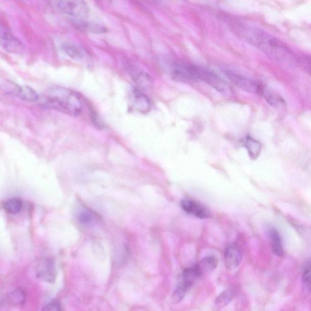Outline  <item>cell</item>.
<instances>
[{
  "label": "cell",
  "mask_w": 311,
  "mask_h": 311,
  "mask_svg": "<svg viewBox=\"0 0 311 311\" xmlns=\"http://www.w3.org/2000/svg\"><path fill=\"white\" fill-rule=\"evenodd\" d=\"M229 24L235 34L271 58L282 63L295 62L294 54L288 45L264 30L235 20H232Z\"/></svg>",
  "instance_id": "cell-1"
},
{
  "label": "cell",
  "mask_w": 311,
  "mask_h": 311,
  "mask_svg": "<svg viewBox=\"0 0 311 311\" xmlns=\"http://www.w3.org/2000/svg\"><path fill=\"white\" fill-rule=\"evenodd\" d=\"M43 107L71 116L80 115L83 105L78 93L64 87H54L41 98Z\"/></svg>",
  "instance_id": "cell-2"
},
{
  "label": "cell",
  "mask_w": 311,
  "mask_h": 311,
  "mask_svg": "<svg viewBox=\"0 0 311 311\" xmlns=\"http://www.w3.org/2000/svg\"><path fill=\"white\" fill-rule=\"evenodd\" d=\"M54 4L60 13L75 19H84L89 13L88 7L82 1H59Z\"/></svg>",
  "instance_id": "cell-3"
},
{
  "label": "cell",
  "mask_w": 311,
  "mask_h": 311,
  "mask_svg": "<svg viewBox=\"0 0 311 311\" xmlns=\"http://www.w3.org/2000/svg\"><path fill=\"white\" fill-rule=\"evenodd\" d=\"M196 80L204 81L222 95H226L229 93L227 83L214 72L196 66Z\"/></svg>",
  "instance_id": "cell-4"
},
{
  "label": "cell",
  "mask_w": 311,
  "mask_h": 311,
  "mask_svg": "<svg viewBox=\"0 0 311 311\" xmlns=\"http://www.w3.org/2000/svg\"><path fill=\"white\" fill-rule=\"evenodd\" d=\"M226 76L232 83L236 85L238 88L242 90L247 93L256 94L261 96L264 86L257 81L250 79V78L243 76L235 72L229 70L224 71Z\"/></svg>",
  "instance_id": "cell-5"
},
{
  "label": "cell",
  "mask_w": 311,
  "mask_h": 311,
  "mask_svg": "<svg viewBox=\"0 0 311 311\" xmlns=\"http://www.w3.org/2000/svg\"><path fill=\"white\" fill-rule=\"evenodd\" d=\"M0 46L14 54H22L25 51V45L20 39L4 28H0Z\"/></svg>",
  "instance_id": "cell-6"
},
{
  "label": "cell",
  "mask_w": 311,
  "mask_h": 311,
  "mask_svg": "<svg viewBox=\"0 0 311 311\" xmlns=\"http://www.w3.org/2000/svg\"><path fill=\"white\" fill-rule=\"evenodd\" d=\"M8 94L17 97V98L26 102H37L39 96L37 92L28 86H20L14 82H12L8 89Z\"/></svg>",
  "instance_id": "cell-7"
},
{
  "label": "cell",
  "mask_w": 311,
  "mask_h": 311,
  "mask_svg": "<svg viewBox=\"0 0 311 311\" xmlns=\"http://www.w3.org/2000/svg\"><path fill=\"white\" fill-rule=\"evenodd\" d=\"M171 74L172 77L177 81H196V66L176 63L172 68Z\"/></svg>",
  "instance_id": "cell-8"
},
{
  "label": "cell",
  "mask_w": 311,
  "mask_h": 311,
  "mask_svg": "<svg viewBox=\"0 0 311 311\" xmlns=\"http://www.w3.org/2000/svg\"><path fill=\"white\" fill-rule=\"evenodd\" d=\"M181 207L187 213L191 214L197 218L205 219L209 218L211 212L206 207L198 202L190 199H184L181 201Z\"/></svg>",
  "instance_id": "cell-9"
},
{
  "label": "cell",
  "mask_w": 311,
  "mask_h": 311,
  "mask_svg": "<svg viewBox=\"0 0 311 311\" xmlns=\"http://www.w3.org/2000/svg\"><path fill=\"white\" fill-rule=\"evenodd\" d=\"M37 277L47 283L55 282L57 272L54 262L50 259H45L39 263L37 269Z\"/></svg>",
  "instance_id": "cell-10"
},
{
  "label": "cell",
  "mask_w": 311,
  "mask_h": 311,
  "mask_svg": "<svg viewBox=\"0 0 311 311\" xmlns=\"http://www.w3.org/2000/svg\"><path fill=\"white\" fill-rule=\"evenodd\" d=\"M225 263L229 270H234L241 264L243 253L239 246L231 244L226 248L225 252Z\"/></svg>",
  "instance_id": "cell-11"
},
{
  "label": "cell",
  "mask_w": 311,
  "mask_h": 311,
  "mask_svg": "<svg viewBox=\"0 0 311 311\" xmlns=\"http://www.w3.org/2000/svg\"><path fill=\"white\" fill-rule=\"evenodd\" d=\"M131 104L135 110L141 113L149 112L151 103L148 97L140 89H134L131 92Z\"/></svg>",
  "instance_id": "cell-12"
},
{
  "label": "cell",
  "mask_w": 311,
  "mask_h": 311,
  "mask_svg": "<svg viewBox=\"0 0 311 311\" xmlns=\"http://www.w3.org/2000/svg\"><path fill=\"white\" fill-rule=\"evenodd\" d=\"M199 277L201 276L196 265L194 266L187 268L183 271L182 276H181V280L177 286L185 290L187 292Z\"/></svg>",
  "instance_id": "cell-13"
},
{
  "label": "cell",
  "mask_w": 311,
  "mask_h": 311,
  "mask_svg": "<svg viewBox=\"0 0 311 311\" xmlns=\"http://www.w3.org/2000/svg\"><path fill=\"white\" fill-rule=\"evenodd\" d=\"M129 69L132 78H134V81L139 87H141L142 88H147V87L150 86L152 81H151L149 75L138 68L135 67V66H132Z\"/></svg>",
  "instance_id": "cell-14"
},
{
  "label": "cell",
  "mask_w": 311,
  "mask_h": 311,
  "mask_svg": "<svg viewBox=\"0 0 311 311\" xmlns=\"http://www.w3.org/2000/svg\"><path fill=\"white\" fill-rule=\"evenodd\" d=\"M218 261L215 256H210L202 259L195 264L200 276L212 273L218 265Z\"/></svg>",
  "instance_id": "cell-15"
},
{
  "label": "cell",
  "mask_w": 311,
  "mask_h": 311,
  "mask_svg": "<svg viewBox=\"0 0 311 311\" xmlns=\"http://www.w3.org/2000/svg\"><path fill=\"white\" fill-rule=\"evenodd\" d=\"M261 96L263 97L268 104L274 108L283 107L285 104V101L282 97L266 86H264Z\"/></svg>",
  "instance_id": "cell-16"
},
{
  "label": "cell",
  "mask_w": 311,
  "mask_h": 311,
  "mask_svg": "<svg viewBox=\"0 0 311 311\" xmlns=\"http://www.w3.org/2000/svg\"><path fill=\"white\" fill-rule=\"evenodd\" d=\"M271 240L272 251L278 256H282L284 253L282 238L276 229L271 228L269 230Z\"/></svg>",
  "instance_id": "cell-17"
},
{
  "label": "cell",
  "mask_w": 311,
  "mask_h": 311,
  "mask_svg": "<svg viewBox=\"0 0 311 311\" xmlns=\"http://www.w3.org/2000/svg\"><path fill=\"white\" fill-rule=\"evenodd\" d=\"M62 49L66 55L77 61H81L85 57L82 48L74 43H65L62 45Z\"/></svg>",
  "instance_id": "cell-18"
},
{
  "label": "cell",
  "mask_w": 311,
  "mask_h": 311,
  "mask_svg": "<svg viewBox=\"0 0 311 311\" xmlns=\"http://www.w3.org/2000/svg\"><path fill=\"white\" fill-rule=\"evenodd\" d=\"M244 146L248 151L250 158L252 159H256L260 155L262 146L261 144L257 140H255L250 137H247L244 140Z\"/></svg>",
  "instance_id": "cell-19"
},
{
  "label": "cell",
  "mask_w": 311,
  "mask_h": 311,
  "mask_svg": "<svg viewBox=\"0 0 311 311\" xmlns=\"http://www.w3.org/2000/svg\"><path fill=\"white\" fill-rule=\"evenodd\" d=\"M26 292L22 288H19L10 293L8 297V303L13 306H21L25 303Z\"/></svg>",
  "instance_id": "cell-20"
},
{
  "label": "cell",
  "mask_w": 311,
  "mask_h": 311,
  "mask_svg": "<svg viewBox=\"0 0 311 311\" xmlns=\"http://www.w3.org/2000/svg\"><path fill=\"white\" fill-rule=\"evenodd\" d=\"M237 293V290L234 288L228 289L223 291L216 299V306L218 307L227 306L236 296Z\"/></svg>",
  "instance_id": "cell-21"
},
{
  "label": "cell",
  "mask_w": 311,
  "mask_h": 311,
  "mask_svg": "<svg viewBox=\"0 0 311 311\" xmlns=\"http://www.w3.org/2000/svg\"><path fill=\"white\" fill-rule=\"evenodd\" d=\"M4 207L8 213L15 215V214L19 213L22 210L23 201L19 198H11L5 202Z\"/></svg>",
  "instance_id": "cell-22"
},
{
  "label": "cell",
  "mask_w": 311,
  "mask_h": 311,
  "mask_svg": "<svg viewBox=\"0 0 311 311\" xmlns=\"http://www.w3.org/2000/svg\"><path fill=\"white\" fill-rule=\"evenodd\" d=\"M78 221L84 226H91L96 221V217L93 212L90 210L81 211L78 216Z\"/></svg>",
  "instance_id": "cell-23"
},
{
  "label": "cell",
  "mask_w": 311,
  "mask_h": 311,
  "mask_svg": "<svg viewBox=\"0 0 311 311\" xmlns=\"http://www.w3.org/2000/svg\"><path fill=\"white\" fill-rule=\"evenodd\" d=\"M302 282L305 291L309 292L310 289V264L309 262L304 269L303 276H302Z\"/></svg>",
  "instance_id": "cell-24"
},
{
  "label": "cell",
  "mask_w": 311,
  "mask_h": 311,
  "mask_svg": "<svg viewBox=\"0 0 311 311\" xmlns=\"http://www.w3.org/2000/svg\"><path fill=\"white\" fill-rule=\"evenodd\" d=\"M42 311H62L61 305L59 301L55 300L51 301L43 307Z\"/></svg>",
  "instance_id": "cell-25"
}]
</instances>
